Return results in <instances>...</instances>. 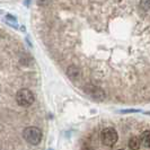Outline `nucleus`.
<instances>
[{
	"instance_id": "obj_6",
	"label": "nucleus",
	"mask_w": 150,
	"mask_h": 150,
	"mask_svg": "<svg viewBox=\"0 0 150 150\" xmlns=\"http://www.w3.org/2000/svg\"><path fill=\"white\" fill-rule=\"evenodd\" d=\"M140 139V143L142 144L143 147L146 148H150V131H143L141 133V137L139 138Z\"/></svg>"
},
{
	"instance_id": "obj_9",
	"label": "nucleus",
	"mask_w": 150,
	"mask_h": 150,
	"mask_svg": "<svg viewBox=\"0 0 150 150\" xmlns=\"http://www.w3.org/2000/svg\"><path fill=\"white\" fill-rule=\"evenodd\" d=\"M6 19H7V22L9 23V25H11V26H14V27H17V21H16L15 17H13V16L8 15L7 17H6Z\"/></svg>"
},
{
	"instance_id": "obj_4",
	"label": "nucleus",
	"mask_w": 150,
	"mask_h": 150,
	"mask_svg": "<svg viewBox=\"0 0 150 150\" xmlns=\"http://www.w3.org/2000/svg\"><path fill=\"white\" fill-rule=\"evenodd\" d=\"M83 91L91 97L93 99H96V100H103L105 98V93L102 88H99L97 86H94V85H87L85 88H83Z\"/></svg>"
},
{
	"instance_id": "obj_12",
	"label": "nucleus",
	"mask_w": 150,
	"mask_h": 150,
	"mask_svg": "<svg viewBox=\"0 0 150 150\" xmlns=\"http://www.w3.org/2000/svg\"><path fill=\"white\" fill-rule=\"evenodd\" d=\"M47 150H53V149H47Z\"/></svg>"
},
{
	"instance_id": "obj_3",
	"label": "nucleus",
	"mask_w": 150,
	"mask_h": 150,
	"mask_svg": "<svg viewBox=\"0 0 150 150\" xmlns=\"http://www.w3.org/2000/svg\"><path fill=\"white\" fill-rule=\"evenodd\" d=\"M119 139V135H117V132L114 130L113 128H106L102 131L100 133V140L103 144H105L107 147H112L114 146L116 141Z\"/></svg>"
},
{
	"instance_id": "obj_11",
	"label": "nucleus",
	"mask_w": 150,
	"mask_h": 150,
	"mask_svg": "<svg viewBox=\"0 0 150 150\" xmlns=\"http://www.w3.org/2000/svg\"><path fill=\"white\" fill-rule=\"evenodd\" d=\"M146 114H147V115H149V116H150V111H149V112H146Z\"/></svg>"
},
{
	"instance_id": "obj_7",
	"label": "nucleus",
	"mask_w": 150,
	"mask_h": 150,
	"mask_svg": "<svg viewBox=\"0 0 150 150\" xmlns=\"http://www.w3.org/2000/svg\"><path fill=\"white\" fill-rule=\"evenodd\" d=\"M129 148L131 150H139L141 143H140V139L138 137H132L130 140H129Z\"/></svg>"
},
{
	"instance_id": "obj_10",
	"label": "nucleus",
	"mask_w": 150,
	"mask_h": 150,
	"mask_svg": "<svg viewBox=\"0 0 150 150\" xmlns=\"http://www.w3.org/2000/svg\"><path fill=\"white\" fill-rule=\"evenodd\" d=\"M141 112L140 110H122L121 113H139Z\"/></svg>"
},
{
	"instance_id": "obj_2",
	"label": "nucleus",
	"mask_w": 150,
	"mask_h": 150,
	"mask_svg": "<svg viewBox=\"0 0 150 150\" xmlns=\"http://www.w3.org/2000/svg\"><path fill=\"white\" fill-rule=\"evenodd\" d=\"M35 100L34 94L27 88L21 89L17 94H16V102L19 106L23 107H28L30 106Z\"/></svg>"
},
{
	"instance_id": "obj_8",
	"label": "nucleus",
	"mask_w": 150,
	"mask_h": 150,
	"mask_svg": "<svg viewBox=\"0 0 150 150\" xmlns=\"http://www.w3.org/2000/svg\"><path fill=\"white\" fill-rule=\"evenodd\" d=\"M140 6L143 10L149 11L150 10V0H140Z\"/></svg>"
},
{
	"instance_id": "obj_1",
	"label": "nucleus",
	"mask_w": 150,
	"mask_h": 150,
	"mask_svg": "<svg viewBox=\"0 0 150 150\" xmlns=\"http://www.w3.org/2000/svg\"><path fill=\"white\" fill-rule=\"evenodd\" d=\"M23 137L25 141H27L30 144L36 146L42 140V131L36 127H28L24 130Z\"/></svg>"
},
{
	"instance_id": "obj_5",
	"label": "nucleus",
	"mask_w": 150,
	"mask_h": 150,
	"mask_svg": "<svg viewBox=\"0 0 150 150\" xmlns=\"http://www.w3.org/2000/svg\"><path fill=\"white\" fill-rule=\"evenodd\" d=\"M67 75L70 79L77 80V79H79V77H80L81 74H80V70L76 67V66H70L67 69Z\"/></svg>"
},
{
	"instance_id": "obj_13",
	"label": "nucleus",
	"mask_w": 150,
	"mask_h": 150,
	"mask_svg": "<svg viewBox=\"0 0 150 150\" xmlns=\"http://www.w3.org/2000/svg\"><path fill=\"white\" fill-rule=\"evenodd\" d=\"M119 150H122V149H119Z\"/></svg>"
}]
</instances>
